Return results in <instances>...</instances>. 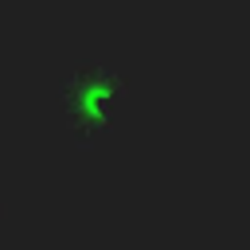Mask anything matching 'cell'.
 Listing matches in <instances>:
<instances>
[{"label":"cell","mask_w":250,"mask_h":250,"mask_svg":"<svg viewBox=\"0 0 250 250\" xmlns=\"http://www.w3.org/2000/svg\"><path fill=\"white\" fill-rule=\"evenodd\" d=\"M121 94H125V82H121V74L113 66H105V62L78 66L66 78V90H62V117H66L70 133L82 145H90L94 137H102L113 125Z\"/></svg>","instance_id":"obj_1"}]
</instances>
